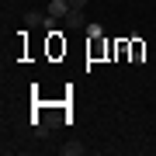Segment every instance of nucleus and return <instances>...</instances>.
I'll return each mask as SVG.
<instances>
[{"instance_id":"20e7f679","label":"nucleus","mask_w":156,"mask_h":156,"mask_svg":"<svg viewBox=\"0 0 156 156\" xmlns=\"http://www.w3.org/2000/svg\"><path fill=\"white\" fill-rule=\"evenodd\" d=\"M45 24H49V14H38V11L24 14V28H45Z\"/></svg>"},{"instance_id":"423d86ee","label":"nucleus","mask_w":156,"mask_h":156,"mask_svg":"<svg viewBox=\"0 0 156 156\" xmlns=\"http://www.w3.org/2000/svg\"><path fill=\"white\" fill-rule=\"evenodd\" d=\"M59 153H62V156H83L87 146H83V142H66V146H59Z\"/></svg>"},{"instance_id":"f03ea898","label":"nucleus","mask_w":156,"mask_h":156,"mask_svg":"<svg viewBox=\"0 0 156 156\" xmlns=\"http://www.w3.org/2000/svg\"><path fill=\"white\" fill-rule=\"evenodd\" d=\"M66 28H87V14H83V7H73V11L66 14Z\"/></svg>"},{"instance_id":"39448f33","label":"nucleus","mask_w":156,"mask_h":156,"mask_svg":"<svg viewBox=\"0 0 156 156\" xmlns=\"http://www.w3.org/2000/svg\"><path fill=\"white\" fill-rule=\"evenodd\" d=\"M128 56H132V62H142L146 59V45L139 38H132V42H128Z\"/></svg>"},{"instance_id":"f257e3e1","label":"nucleus","mask_w":156,"mask_h":156,"mask_svg":"<svg viewBox=\"0 0 156 156\" xmlns=\"http://www.w3.org/2000/svg\"><path fill=\"white\" fill-rule=\"evenodd\" d=\"M69 11H73V7H69V0H52L45 14H49V17H59V21H66V14H69Z\"/></svg>"},{"instance_id":"6e6552de","label":"nucleus","mask_w":156,"mask_h":156,"mask_svg":"<svg viewBox=\"0 0 156 156\" xmlns=\"http://www.w3.org/2000/svg\"><path fill=\"white\" fill-rule=\"evenodd\" d=\"M87 4V0H69V7H83Z\"/></svg>"},{"instance_id":"7ed1b4c3","label":"nucleus","mask_w":156,"mask_h":156,"mask_svg":"<svg viewBox=\"0 0 156 156\" xmlns=\"http://www.w3.org/2000/svg\"><path fill=\"white\" fill-rule=\"evenodd\" d=\"M49 52L52 56H59V52H66V42H62V31H49Z\"/></svg>"},{"instance_id":"0eeeda50","label":"nucleus","mask_w":156,"mask_h":156,"mask_svg":"<svg viewBox=\"0 0 156 156\" xmlns=\"http://www.w3.org/2000/svg\"><path fill=\"white\" fill-rule=\"evenodd\" d=\"M87 35H90V38H104V28H101V24L94 21V24H90V28H87Z\"/></svg>"}]
</instances>
